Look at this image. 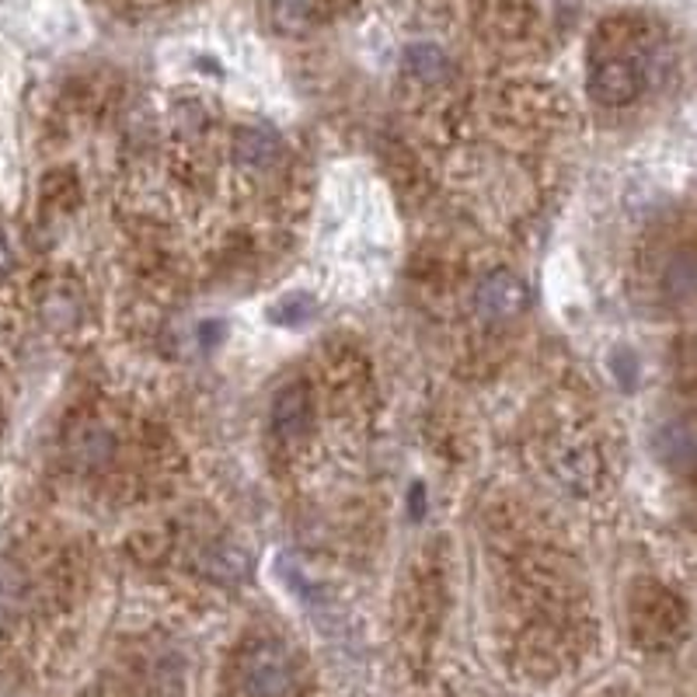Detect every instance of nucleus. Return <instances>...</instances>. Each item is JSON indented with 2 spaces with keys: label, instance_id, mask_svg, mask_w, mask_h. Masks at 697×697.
<instances>
[{
  "label": "nucleus",
  "instance_id": "nucleus-9",
  "mask_svg": "<svg viewBox=\"0 0 697 697\" xmlns=\"http://www.w3.org/2000/svg\"><path fill=\"white\" fill-rule=\"evenodd\" d=\"M666 283H669V293H674V296H684V301L694 293V259H690L687 252L669 262Z\"/></svg>",
  "mask_w": 697,
  "mask_h": 697
},
{
  "label": "nucleus",
  "instance_id": "nucleus-2",
  "mask_svg": "<svg viewBox=\"0 0 697 697\" xmlns=\"http://www.w3.org/2000/svg\"><path fill=\"white\" fill-rule=\"evenodd\" d=\"M527 283H523L516 272H492V276L478 286V296H475V307L482 311V317L488 321H509L516 314L527 311Z\"/></svg>",
  "mask_w": 697,
  "mask_h": 697
},
{
  "label": "nucleus",
  "instance_id": "nucleus-8",
  "mask_svg": "<svg viewBox=\"0 0 697 697\" xmlns=\"http://www.w3.org/2000/svg\"><path fill=\"white\" fill-rule=\"evenodd\" d=\"M272 11L283 29H307L314 14V0H272Z\"/></svg>",
  "mask_w": 697,
  "mask_h": 697
},
{
  "label": "nucleus",
  "instance_id": "nucleus-4",
  "mask_svg": "<svg viewBox=\"0 0 697 697\" xmlns=\"http://www.w3.org/2000/svg\"><path fill=\"white\" fill-rule=\"evenodd\" d=\"M234 158L244 171H272L280 164V140L262 127H248L234 140Z\"/></svg>",
  "mask_w": 697,
  "mask_h": 697
},
{
  "label": "nucleus",
  "instance_id": "nucleus-1",
  "mask_svg": "<svg viewBox=\"0 0 697 697\" xmlns=\"http://www.w3.org/2000/svg\"><path fill=\"white\" fill-rule=\"evenodd\" d=\"M241 677H244V687L255 697H286L293 687V666H290V656L283 653V645L259 642L244 653Z\"/></svg>",
  "mask_w": 697,
  "mask_h": 697
},
{
  "label": "nucleus",
  "instance_id": "nucleus-5",
  "mask_svg": "<svg viewBox=\"0 0 697 697\" xmlns=\"http://www.w3.org/2000/svg\"><path fill=\"white\" fill-rule=\"evenodd\" d=\"M656 454L663 457V464L677 475H690L694 471V426L684 422H666L656 436Z\"/></svg>",
  "mask_w": 697,
  "mask_h": 697
},
{
  "label": "nucleus",
  "instance_id": "nucleus-7",
  "mask_svg": "<svg viewBox=\"0 0 697 697\" xmlns=\"http://www.w3.org/2000/svg\"><path fill=\"white\" fill-rule=\"evenodd\" d=\"M405 70L422 84L443 81L446 78V53L433 42H415L405 49Z\"/></svg>",
  "mask_w": 697,
  "mask_h": 697
},
{
  "label": "nucleus",
  "instance_id": "nucleus-10",
  "mask_svg": "<svg viewBox=\"0 0 697 697\" xmlns=\"http://www.w3.org/2000/svg\"><path fill=\"white\" fill-rule=\"evenodd\" d=\"M311 314V301L307 296H286V301L276 304V321H283V325H296V321H304Z\"/></svg>",
  "mask_w": 697,
  "mask_h": 697
},
{
  "label": "nucleus",
  "instance_id": "nucleus-6",
  "mask_svg": "<svg viewBox=\"0 0 697 697\" xmlns=\"http://www.w3.org/2000/svg\"><path fill=\"white\" fill-rule=\"evenodd\" d=\"M307 391L301 384H293L286 391L276 394V402H272V422H276V430L280 436H296V433H304L307 426Z\"/></svg>",
  "mask_w": 697,
  "mask_h": 697
},
{
  "label": "nucleus",
  "instance_id": "nucleus-11",
  "mask_svg": "<svg viewBox=\"0 0 697 697\" xmlns=\"http://www.w3.org/2000/svg\"><path fill=\"white\" fill-rule=\"evenodd\" d=\"M4 607H8V579L4 572H0V617H4Z\"/></svg>",
  "mask_w": 697,
  "mask_h": 697
},
{
  "label": "nucleus",
  "instance_id": "nucleus-3",
  "mask_svg": "<svg viewBox=\"0 0 697 697\" xmlns=\"http://www.w3.org/2000/svg\"><path fill=\"white\" fill-rule=\"evenodd\" d=\"M638 88H642V78L628 60H604V63H596L593 73H589L593 102L610 105V109L635 102Z\"/></svg>",
  "mask_w": 697,
  "mask_h": 697
}]
</instances>
